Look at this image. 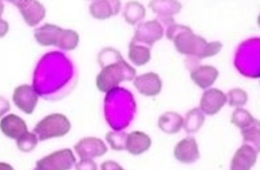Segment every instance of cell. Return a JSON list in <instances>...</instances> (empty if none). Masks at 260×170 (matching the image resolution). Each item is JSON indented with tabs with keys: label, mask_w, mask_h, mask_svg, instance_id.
<instances>
[{
	"label": "cell",
	"mask_w": 260,
	"mask_h": 170,
	"mask_svg": "<svg viewBox=\"0 0 260 170\" xmlns=\"http://www.w3.org/2000/svg\"><path fill=\"white\" fill-rule=\"evenodd\" d=\"M167 39L174 42L179 53L192 56L199 59L211 57L217 54L223 47L220 41L208 42L202 36L194 34L188 26L173 22L169 24Z\"/></svg>",
	"instance_id": "cell-1"
},
{
	"label": "cell",
	"mask_w": 260,
	"mask_h": 170,
	"mask_svg": "<svg viewBox=\"0 0 260 170\" xmlns=\"http://www.w3.org/2000/svg\"><path fill=\"white\" fill-rule=\"evenodd\" d=\"M100 62H108L96 77L97 88L102 92H110L124 80H133L136 70L123 59L116 49H104L100 54Z\"/></svg>",
	"instance_id": "cell-2"
},
{
	"label": "cell",
	"mask_w": 260,
	"mask_h": 170,
	"mask_svg": "<svg viewBox=\"0 0 260 170\" xmlns=\"http://www.w3.org/2000/svg\"><path fill=\"white\" fill-rule=\"evenodd\" d=\"M35 37L40 45L56 46L64 50L77 47L80 36L73 30H65L54 24H45L35 30Z\"/></svg>",
	"instance_id": "cell-3"
},
{
	"label": "cell",
	"mask_w": 260,
	"mask_h": 170,
	"mask_svg": "<svg viewBox=\"0 0 260 170\" xmlns=\"http://www.w3.org/2000/svg\"><path fill=\"white\" fill-rule=\"evenodd\" d=\"M71 124L66 115L60 113L51 114L41 120L34 129V132L40 141L64 136L71 130Z\"/></svg>",
	"instance_id": "cell-4"
},
{
	"label": "cell",
	"mask_w": 260,
	"mask_h": 170,
	"mask_svg": "<svg viewBox=\"0 0 260 170\" xmlns=\"http://www.w3.org/2000/svg\"><path fill=\"white\" fill-rule=\"evenodd\" d=\"M76 162L71 149L57 150L37 162L38 170H70Z\"/></svg>",
	"instance_id": "cell-5"
},
{
	"label": "cell",
	"mask_w": 260,
	"mask_h": 170,
	"mask_svg": "<svg viewBox=\"0 0 260 170\" xmlns=\"http://www.w3.org/2000/svg\"><path fill=\"white\" fill-rule=\"evenodd\" d=\"M164 36V27L159 20L141 23L135 30L132 41L151 47L156 41L159 40Z\"/></svg>",
	"instance_id": "cell-6"
},
{
	"label": "cell",
	"mask_w": 260,
	"mask_h": 170,
	"mask_svg": "<svg viewBox=\"0 0 260 170\" xmlns=\"http://www.w3.org/2000/svg\"><path fill=\"white\" fill-rule=\"evenodd\" d=\"M74 149L81 159H92L102 156L108 151L104 141L95 137L83 138L74 146Z\"/></svg>",
	"instance_id": "cell-7"
},
{
	"label": "cell",
	"mask_w": 260,
	"mask_h": 170,
	"mask_svg": "<svg viewBox=\"0 0 260 170\" xmlns=\"http://www.w3.org/2000/svg\"><path fill=\"white\" fill-rule=\"evenodd\" d=\"M39 96L30 85H21L15 89L13 101L18 108L27 114H31L36 109Z\"/></svg>",
	"instance_id": "cell-8"
},
{
	"label": "cell",
	"mask_w": 260,
	"mask_h": 170,
	"mask_svg": "<svg viewBox=\"0 0 260 170\" xmlns=\"http://www.w3.org/2000/svg\"><path fill=\"white\" fill-rule=\"evenodd\" d=\"M228 101L226 95L217 88H211L204 93L200 101V109L203 113L214 115L221 109Z\"/></svg>",
	"instance_id": "cell-9"
},
{
	"label": "cell",
	"mask_w": 260,
	"mask_h": 170,
	"mask_svg": "<svg viewBox=\"0 0 260 170\" xmlns=\"http://www.w3.org/2000/svg\"><path fill=\"white\" fill-rule=\"evenodd\" d=\"M175 157L182 163H193L200 157L199 145L196 138L188 137L181 140L174 148Z\"/></svg>",
	"instance_id": "cell-10"
},
{
	"label": "cell",
	"mask_w": 260,
	"mask_h": 170,
	"mask_svg": "<svg viewBox=\"0 0 260 170\" xmlns=\"http://www.w3.org/2000/svg\"><path fill=\"white\" fill-rule=\"evenodd\" d=\"M258 153L250 144H243L233 156L231 170H250L256 162Z\"/></svg>",
	"instance_id": "cell-11"
},
{
	"label": "cell",
	"mask_w": 260,
	"mask_h": 170,
	"mask_svg": "<svg viewBox=\"0 0 260 170\" xmlns=\"http://www.w3.org/2000/svg\"><path fill=\"white\" fill-rule=\"evenodd\" d=\"M140 94L147 97L158 95L162 89L160 77L154 72H148L135 77L134 81Z\"/></svg>",
	"instance_id": "cell-12"
},
{
	"label": "cell",
	"mask_w": 260,
	"mask_h": 170,
	"mask_svg": "<svg viewBox=\"0 0 260 170\" xmlns=\"http://www.w3.org/2000/svg\"><path fill=\"white\" fill-rule=\"evenodd\" d=\"M0 129L6 136L16 140L28 132L25 120L15 114H10L1 119Z\"/></svg>",
	"instance_id": "cell-13"
},
{
	"label": "cell",
	"mask_w": 260,
	"mask_h": 170,
	"mask_svg": "<svg viewBox=\"0 0 260 170\" xmlns=\"http://www.w3.org/2000/svg\"><path fill=\"white\" fill-rule=\"evenodd\" d=\"M18 6L24 19L29 26H36L45 16V9L39 2L21 1L13 2Z\"/></svg>",
	"instance_id": "cell-14"
},
{
	"label": "cell",
	"mask_w": 260,
	"mask_h": 170,
	"mask_svg": "<svg viewBox=\"0 0 260 170\" xmlns=\"http://www.w3.org/2000/svg\"><path fill=\"white\" fill-rule=\"evenodd\" d=\"M191 78L202 89L209 88L217 80L219 71L211 65H201L191 71Z\"/></svg>",
	"instance_id": "cell-15"
},
{
	"label": "cell",
	"mask_w": 260,
	"mask_h": 170,
	"mask_svg": "<svg viewBox=\"0 0 260 170\" xmlns=\"http://www.w3.org/2000/svg\"><path fill=\"white\" fill-rule=\"evenodd\" d=\"M152 141L148 135L140 131L127 134L126 150L133 155H141L151 147Z\"/></svg>",
	"instance_id": "cell-16"
},
{
	"label": "cell",
	"mask_w": 260,
	"mask_h": 170,
	"mask_svg": "<svg viewBox=\"0 0 260 170\" xmlns=\"http://www.w3.org/2000/svg\"><path fill=\"white\" fill-rule=\"evenodd\" d=\"M121 2L95 1L91 4L90 12L94 18L104 20L117 15L119 12Z\"/></svg>",
	"instance_id": "cell-17"
},
{
	"label": "cell",
	"mask_w": 260,
	"mask_h": 170,
	"mask_svg": "<svg viewBox=\"0 0 260 170\" xmlns=\"http://www.w3.org/2000/svg\"><path fill=\"white\" fill-rule=\"evenodd\" d=\"M184 119L177 112H167L160 115L158 125L161 131L167 134L178 133L183 126Z\"/></svg>",
	"instance_id": "cell-18"
},
{
	"label": "cell",
	"mask_w": 260,
	"mask_h": 170,
	"mask_svg": "<svg viewBox=\"0 0 260 170\" xmlns=\"http://www.w3.org/2000/svg\"><path fill=\"white\" fill-rule=\"evenodd\" d=\"M128 58L138 66L145 65L151 58L150 48L147 46L132 40L129 44Z\"/></svg>",
	"instance_id": "cell-19"
},
{
	"label": "cell",
	"mask_w": 260,
	"mask_h": 170,
	"mask_svg": "<svg viewBox=\"0 0 260 170\" xmlns=\"http://www.w3.org/2000/svg\"><path fill=\"white\" fill-rule=\"evenodd\" d=\"M149 6L159 18H172V15L177 14L182 9L180 3L176 1H153L149 3Z\"/></svg>",
	"instance_id": "cell-20"
},
{
	"label": "cell",
	"mask_w": 260,
	"mask_h": 170,
	"mask_svg": "<svg viewBox=\"0 0 260 170\" xmlns=\"http://www.w3.org/2000/svg\"><path fill=\"white\" fill-rule=\"evenodd\" d=\"M205 117L199 108H194L188 111L184 120L183 126L188 133H196L200 130L205 122Z\"/></svg>",
	"instance_id": "cell-21"
},
{
	"label": "cell",
	"mask_w": 260,
	"mask_h": 170,
	"mask_svg": "<svg viewBox=\"0 0 260 170\" xmlns=\"http://www.w3.org/2000/svg\"><path fill=\"white\" fill-rule=\"evenodd\" d=\"M146 10L144 6L138 2H129L125 6L124 17L129 24H136L140 20L145 18Z\"/></svg>",
	"instance_id": "cell-22"
},
{
	"label": "cell",
	"mask_w": 260,
	"mask_h": 170,
	"mask_svg": "<svg viewBox=\"0 0 260 170\" xmlns=\"http://www.w3.org/2000/svg\"><path fill=\"white\" fill-rule=\"evenodd\" d=\"M259 121L255 119L252 124L248 126L246 129H242L241 134L243 137L245 143H251L253 147L259 151V136H260Z\"/></svg>",
	"instance_id": "cell-23"
},
{
	"label": "cell",
	"mask_w": 260,
	"mask_h": 170,
	"mask_svg": "<svg viewBox=\"0 0 260 170\" xmlns=\"http://www.w3.org/2000/svg\"><path fill=\"white\" fill-rule=\"evenodd\" d=\"M255 120V118L247 110L242 108H237L233 112L231 122L242 130L252 124Z\"/></svg>",
	"instance_id": "cell-24"
},
{
	"label": "cell",
	"mask_w": 260,
	"mask_h": 170,
	"mask_svg": "<svg viewBox=\"0 0 260 170\" xmlns=\"http://www.w3.org/2000/svg\"><path fill=\"white\" fill-rule=\"evenodd\" d=\"M127 133L123 132H110L106 134V139L112 150H122L126 149Z\"/></svg>",
	"instance_id": "cell-25"
},
{
	"label": "cell",
	"mask_w": 260,
	"mask_h": 170,
	"mask_svg": "<svg viewBox=\"0 0 260 170\" xmlns=\"http://www.w3.org/2000/svg\"><path fill=\"white\" fill-rule=\"evenodd\" d=\"M38 143H39V138H37L36 134L31 133L29 132H27L17 140V145L19 150L25 153H28L34 150Z\"/></svg>",
	"instance_id": "cell-26"
},
{
	"label": "cell",
	"mask_w": 260,
	"mask_h": 170,
	"mask_svg": "<svg viewBox=\"0 0 260 170\" xmlns=\"http://www.w3.org/2000/svg\"><path fill=\"white\" fill-rule=\"evenodd\" d=\"M231 106H244L248 100V95L246 91L240 88H235V89L231 90L228 92V97H226Z\"/></svg>",
	"instance_id": "cell-27"
},
{
	"label": "cell",
	"mask_w": 260,
	"mask_h": 170,
	"mask_svg": "<svg viewBox=\"0 0 260 170\" xmlns=\"http://www.w3.org/2000/svg\"><path fill=\"white\" fill-rule=\"evenodd\" d=\"M77 170H98L96 163L92 159H81L76 165Z\"/></svg>",
	"instance_id": "cell-28"
},
{
	"label": "cell",
	"mask_w": 260,
	"mask_h": 170,
	"mask_svg": "<svg viewBox=\"0 0 260 170\" xmlns=\"http://www.w3.org/2000/svg\"><path fill=\"white\" fill-rule=\"evenodd\" d=\"M101 170H124V168L115 161L108 160L102 164Z\"/></svg>",
	"instance_id": "cell-29"
},
{
	"label": "cell",
	"mask_w": 260,
	"mask_h": 170,
	"mask_svg": "<svg viewBox=\"0 0 260 170\" xmlns=\"http://www.w3.org/2000/svg\"><path fill=\"white\" fill-rule=\"evenodd\" d=\"M9 30V23L4 20L0 19V37L5 36Z\"/></svg>",
	"instance_id": "cell-30"
},
{
	"label": "cell",
	"mask_w": 260,
	"mask_h": 170,
	"mask_svg": "<svg viewBox=\"0 0 260 170\" xmlns=\"http://www.w3.org/2000/svg\"><path fill=\"white\" fill-rule=\"evenodd\" d=\"M0 170H14L10 164L7 162H0Z\"/></svg>",
	"instance_id": "cell-31"
},
{
	"label": "cell",
	"mask_w": 260,
	"mask_h": 170,
	"mask_svg": "<svg viewBox=\"0 0 260 170\" xmlns=\"http://www.w3.org/2000/svg\"><path fill=\"white\" fill-rule=\"evenodd\" d=\"M1 98L2 97H0V102H1ZM10 109V103H9V102H6L5 103H4V104L1 105V111L4 110V113H5L7 111H9V109ZM2 114H4V112H3L2 111Z\"/></svg>",
	"instance_id": "cell-32"
},
{
	"label": "cell",
	"mask_w": 260,
	"mask_h": 170,
	"mask_svg": "<svg viewBox=\"0 0 260 170\" xmlns=\"http://www.w3.org/2000/svg\"><path fill=\"white\" fill-rule=\"evenodd\" d=\"M35 170H38V169H37V168H36V169H35Z\"/></svg>",
	"instance_id": "cell-33"
}]
</instances>
